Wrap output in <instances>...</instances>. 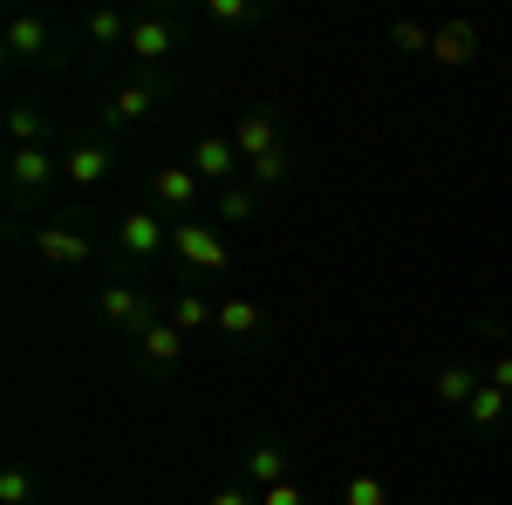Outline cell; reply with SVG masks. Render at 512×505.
<instances>
[{
    "mask_svg": "<svg viewBox=\"0 0 512 505\" xmlns=\"http://www.w3.org/2000/svg\"><path fill=\"white\" fill-rule=\"evenodd\" d=\"M96 321L137 342L144 328H158V321H164L158 287H151V280H103V287H96Z\"/></svg>",
    "mask_w": 512,
    "mask_h": 505,
    "instance_id": "1",
    "label": "cell"
},
{
    "mask_svg": "<svg viewBox=\"0 0 512 505\" xmlns=\"http://www.w3.org/2000/svg\"><path fill=\"white\" fill-rule=\"evenodd\" d=\"M171 273H233V246H226V233L212 226V219H178L171 226Z\"/></svg>",
    "mask_w": 512,
    "mask_h": 505,
    "instance_id": "2",
    "label": "cell"
},
{
    "mask_svg": "<svg viewBox=\"0 0 512 505\" xmlns=\"http://www.w3.org/2000/svg\"><path fill=\"white\" fill-rule=\"evenodd\" d=\"M0 178H7V205H14V219H28L41 198H48V185L62 178V157L48 151V144H35V151H7Z\"/></svg>",
    "mask_w": 512,
    "mask_h": 505,
    "instance_id": "3",
    "label": "cell"
},
{
    "mask_svg": "<svg viewBox=\"0 0 512 505\" xmlns=\"http://www.w3.org/2000/svg\"><path fill=\"white\" fill-rule=\"evenodd\" d=\"M110 246H117V260H123L130 273L158 267L164 253H171V219H164L158 205H144V212H123L117 233H110Z\"/></svg>",
    "mask_w": 512,
    "mask_h": 505,
    "instance_id": "4",
    "label": "cell"
},
{
    "mask_svg": "<svg viewBox=\"0 0 512 505\" xmlns=\"http://www.w3.org/2000/svg\"><path fill=\"white\" fill-rule=\"evenodd\" d=\"M123 55H137L151 76H171V62L185 55V21H178V14H130Z\"/></svg>",
    "mask_w": 512,
    "mask_h": 505,
    "instance_id": "5",
    "label": "cell"
},
{
    "mask_svg": "<svg viewBox=\"0 0 512 505\" xmlns=\"http://www.w3.org/2000/svg\"><path fill=\"white\" fill-rule=\"evenodd\" d=\"M171 89H178L171 76H137V82H123L117 96H110V103L96 110V123H103V130H130V123L158 117L164 103H171Z\"/></svg>",
    "mask_w": 512,
    "mask_h": 505,
    "instance_id": "6",
    "label": "cell"
},
{
    "mask_svg": "<svg viewBox=\"0 0 512 505\" xmlns=\"http://www.w3.org/2000/svg\"><path fill=\"white\" fill-rule=\"evenodd\" d=\"M198 198H205V185H198L192 164H151V205H158L171 226L178 219H198Z\"/></svg>",
    "mask_w": 512,
    "mask_h": 505,
    "instance_id": "7",
    "label": "cell"
},
{
    "mask_svg": "<svg viewBox=\"0 0 512 505\" xmlns=\"http://www.w3.org/2000/svg\"><path fill=\"white\" fill-rule=\"evenodd\" d=\"M28 246H35L41 260H55V267H89L96 260V239L82 233L76 219H41L35 233H28Z\"/></svg>",
    "mask_w": 512,
    "mask_h": 505,
    "instance_id": "8",
    "label": "cell"
},
{
    "mask_svg": "<svg viewBox=\"0 0 512 505\" xmlns=\"http://www.w3.org/2000/svg\"><path fill=\"white\" fill-rule=\"evenodd\" d=\"M226 137H233V151L246 157V164H260V157L287 151V137H280V110H274V103H260V110H239Z\"/></svg>",
    "mask_w": 512,
    "mask_h": 505,
    "instance_id": "9",
    "label": "cell"
},
{
    "mask_svg": "<svg viewBox=\"0 0 512 505\" xmlns=\"http://www.w3.org/2000/svg\"><path fill=\"white\" fill-rule=\"evenodd\" d=\"M192 171H198V185H205V192H226V185H239L246 157L233 151V137H226V130H205V137H198V151H192Z\"/></svg>",
    "mask_w": 512,
    "mask_h": 505,
    "instance_id": "10",
    "label": "cell"
},
{
    "mask_svg": "<svg viewBox=\"0 0 512 505\" xmlns=\"http://www.w3.org/2000/svg\"><path fill=\"white\" fill-rule=\"evenodd\" d=\"M7 62H62V35H55V21H41V14H21V21H7Z\"/></svg>",
    "mask_w": 512,
    "mask_h": 505,
    "instance_id": "11",
    "label": "cell"
},
{
    "mask_svg": "<svg viewBox=\"0 0 512 505\" xmlns=\"http://www.w3.org/2000/svg\"><path fill=\"white\" fill-rule=\"evenodd\" d=\"M185 342H192L185 328H171V321H158V328H144V335H137L130 349H137V362H144L151 376H178V369H185Z\"/></svg>",
    "mask_w": 512,
    "mask_h": 505,
    "instance_id": "12",
    "label": "cell"
},
{
    "mask_svg": "<svg viewBox=\"0 0 512 505\" xmlns=\"http://www.w3.org/2000/svg\"><path fill=\"white\" fill-rule=\"evenodd\" d=\"M110 164H117V157H110L103 137H82V144H69V157H62V178H69L76 192H96V185L110 178Z\"/></svg>",
    "mask_w": 512,
    "mask_h": 505,
    "instance_id": "13",
    "label": "cell"
},
{
    "mask_svg": "<svg viewBox=\"0 0 512 505\" xmlns=\"http://www.w3.org/2000/svg\"><path fill=\"white\" fill-rule=\"evenodd\" d=\"M431 62H437V69H472V62H478V21H437Z\"/></svg>",
    "mask_w": 512,
    "mask_h": 505,
    "instance_id": "14",
    "label": "cell"
},
{
    "mask_svg": "<svg viewBox=\"0 0 512 505\" xmlns=\"http://www.w3.org/2000/svg\"><path fill=\"white\" fill-rule=\"evenodd\" d=\"M287 478H294V444H253L246 451V485L253 492H274Z\"/></svg>",
    "mask_w": 512,
    "mask_h": 505,
    "instance_id": "15",
    "label": "cell"
},
{
    "mask_svg": "<svg viewBox=\"0 0 512 505\" xmlns=\"http://www.w3.org/2000/svg\"><path fill=\"white\" fill-rule=\"evenodd\" d=\"M260 185H246V178H239V185H226V192H212V212H205V219H212V226H219V233H226V226H253V219H260Z\"/></svg>",
    "mask_w": 512,
    "mask_h": 505,
    "instance_id": "16",
    "label": "cell"
},
{
    "mask_svg": "<svg viewBox=\"0 0 512 505\" xmlns=\"http://www.w3.org/2000/svg\"><path fill=\"white\" fill-rule=\"evenodd\" d=\"M164 321H171V328H185V335H198V328H219V301H205L198 287H178V294L164 301Z\"/></svg>",
    "mask_w": 512,
    "mask_h": 505,
    "instance_id": "17",
    "label": "cell"
},
{
    "mask_svg": "<svg viewBox=\"0 0 512 505\" xmlns=\"http://www.w3.org/2000/svg\"><path fill=\"white\" fill-rule=\"evenodd\" d=\"M219 335H226V342H253V335H267V308L246 301V294L219 301Z\"/></svg>",
    "mask_w": 512,
    "mask_h": 505,
    "instance_id": "18",
    "label": "cell"
},
{
    "mask_svg": "<svg viewBox=\"0 0 512 505\" xmlns=\"http://www.w3.org/2000/svg\"><path fill=\"white\" fill-rule=\"evenodd\" d=\"M431 389H437V403H451V410H465V403H472L478 389H485V369H472V362H444Z\"/></svg>",
    "mask_w": 512,
    "mask_h": 505,
    "instance_id": "19",
    "label": "cell"
},
{
    "mask_svg": "<svg viewBox=\"0 0 512 505\" xmlns=\"http://www.w3.org/2000/svg\"><path fill=\"white\" fill-rule=\"evenodd\" d=\"M465 417H472V430H478V437H499V430H506V417H512V396H506V389H492V383H485V389L472 396V403H465Z\"/></svg>",
    "mask_w": 512,
    "mask_h": 505,
    "instance_id": "20",
    "label": "cell"
},
{
    "mask_svg": "<svg viewBox=\"0 0 512 505\" xmlns=\"http://www.w3.org/2000/svg\"><path fill=\"white\" fill-rule=\"evenodd\" d=\"M198 21H212V28H260L267 7L260 0H198Z\"/></svg>",
    "mask_w": 512,
    "mask_h": 505,
    "instance_id": "21",
    "label": "cell"
},
{
    "mask_svg": "<svg viewBox=\"0 0 512 505\" xmlns=\"http://www.w3.org/2000/svg\"><path fill=\"white\" fill-rule=\"evenodd\" d=\"M7 137H14V151H35V144H48V110H35V103H14V110H7Z\"/></svg>",
    "mask_w": 512,
    "mask_h": 505,
    "instance_id": "22",
    "label": "cell"
},
{
    "mask_svg": "<svg viewBox=\"0 0 512 505\" xmlns=\"http://www.w3.org/2000/svg\"><path fill=\"white\" fill-rule=\"evenodd\" d=\"M82 35L96 41V48H123V41H130V14H110V7H96V14H82Z\"/></svg>",
    "mask_w": 512,
    "mask_h": 505,
    "instance_id": "23",
    "label": "cell"
},
{
    "mask_svg": "<svg viewBox=\"0 0 512 505\" xmlns=\"http://www.w3.org/2000/svg\"><path fill=\"white\" fill-rule=\"evenodd\" d=\"M294 178V151H274V157H260V164H246V185H260V192H280Z\"/></svg>",
    "mask_w": 512,
    "mask_h": 505,
    "instance_id": "24",
    "label": "cell"
},
{
    "mask_svg": "<svg viewBox=\"0 0 512 505\" xmlns=\"http://www.w3.org/2000/svg\"><path fill=\"white\" fill-rule=\"evenodd\" d=\"M431 35L437 28H424V21H390V48L396 55H431Z\"/></svg>",
    "mask_w": 512,
    "mask_h": 505,
    "instance_id": "25",
    "label": "cell"
},
{
    "mask_svg": "<svg viewBox=\"0 0 512 505\" xmlns=\"http://www.w3.org/2000/svg\"><path fill=\"white\" fill-rule=\"evenodd\" d=\"M342 505H390V485L369 478V471H355L349 485H342Z\"/></svg>",
    "mask_w": 512,
    "mask_h": 505,
    "instance_id": "26",
    "label": "cell"
},
{
    "mask_svg": "<svg viewBox=\"0 0 512 505\" xmlns=\"http://www.w3.org/2000/svg\"><path fill=\"white\" fill-rule=\"evenodd\" d=\"M28 499H35V471L7 465V471H0V505H28Z\"/></svg>",
    "mask_w": 512,
    "mask_h": 505,
    "instance_id": "27",
    "label": "cell"
},
{
    "mask_svg": "<svg viewBox=\"0 0 512 505\" xmlns=\"http://www.w3.org/2000/svg\"><path fill=\"white\" fill-rule=\"evenodd\" d=\"M205 505H260V492H253L246 478H233V485H212V492H205Z\"/></svg>",
    "mask_w": 512,
    "mask_h": 505,
    "instance_id": "28",
    "label": "cell"
},
{
    "mask_svg": "<svg viewBox=\"0 0 512 505\" xmlns=\"http://www.w3.org/2000/svg\"><path fill=\"white\" fill-rule=\"evenodd\" d=\"M260 505H308V492L287 478V485H274V492H260Z\"/></svg>",
    "mask_w": 512,
    "mask_h": 505,
    "instance_id": "29",
    "label": "cell"
},
{
    "mask_svg": "<svg viewBox=\"0 0 512 505\" xmlns=\"http://www.w3.org/2000/svg\"><path fill=\"white\" fill-rule=\"evenodd\" d=\"M485 383H492V389H506V396H512V349H499V362L485 369Z\"/></svg>",
    "mask_w": 512,
    "mask_h": 505,
    "instance_id": "30",
    "label": "cell"
}]
</instances>
